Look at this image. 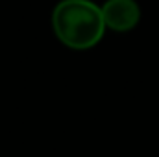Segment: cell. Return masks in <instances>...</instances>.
I'll return each mask as SVG.
<instances>
[{"instance_id": "1", "label": "cell", "mask_w": 159, "mask_h": 157, "mask_svg": "<svg viewBox=\"0 0 159 157\" xmlns=\"http://www.w3.org/2000/svg\"><path fill=\"white\" fill-rule=\"evenodd\" d=\"M52 28L65 46L87 50L96 46L106 32L102 7L91 0H61L52 11Z\"/></svg>"}, {"instance_id": "2", "label": "cell", "mask_w": 159, "mask_h": 157, "mask_svg": "<svg viewBox=\"0 0 159 157\" xmlns=\"http://www.w3.org/2000/svg\"><path fill=\"white\" fill-rule=\"evenodd\" d=\"M106 26L113 32H129L141 20V7L135 0H107L102 6Z\"/></svg>"}]
</instances>
